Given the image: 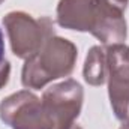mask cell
<instances>
[{
  "mask_svg": "<svg viewBox=\"0 0 129 129\" xmlns=\"http://www.w3.org/2000/svg\"><path fill=\"white\" fill-rule=\"evenodd\" d=\"M108 96L114 116L129 126V47L114 44L105 47Z\"/></svg>",
  "mask_w": 129,
  "mask_h": 129,
  "instance_id": "cell-4",
  "label": "cell"
},
{
  "mask_svg": "<svg viewBox=\"0 0 129 129\" xmlns=\"http://www.w3.org/2000/svg\"><path fill=\"white\" fill-rule=\"evenodd\" d=\"M84 81L90 86H102L107 81V51L104 47L95 45L89 50L83 68Z\"/></svg>",
  "mask_w": 129,
  "mask_h": 129,
  "instance_id": "cell-7",
  "label": "cell"
},
{
  "mask_svg": "<svg viewBox=\"0 0 129 129\" xmlns=\"http://www.w3.org/2000/svg\"><path fill=\"white\" fill-rule=\"evenodd\" d=\"M9 77H11V63L5 60L0 66V90L9 83Z\"/></svg>",
  "mask_w": 129,
  "mask_h": 129,
  "instance_id": "cell-8",
  "label": "cell"
},
{
  "mask_svg": "<svg viewBox=\"0 0 129 129\" xmlns=\"http://www.w3.org/2000/svg\"><path fill=\"white\" fill-rule=\"evenodd\" d=\"M3 2H5V0H0V5H2V3H3Z\"/></svg>",
  "mask_w": 129,
  "mask_h": 129,
  "instance_id": "cell-12",
  "label": "cell"
},
{
  "mask_svg": "<svg viewBox=\"0 0 129 129\" xmlns=\"http://www.w3.org/2000/svg\"><path fill=\"white\" fill-rule=\"evenodd\" d=\"M5 60H6L5 59V41H3V33L0 30V66Z\"/></svg>",
  "mask_w": 129,
  "mask_h": 129,
  "instance_id": "cell-9",
  "label": "cell"
},
{
  "mask_svg": "<svg viewBox=\"0 0 129 129\" xmlns=\"http://www.w3.org/2000/svg\"><path fill=\"white\" fill-rule=\"evenodd\" d=\"M120 129H129V126H125V125H123V126H122Z\"/></svg>",
  "mask_w": 129,
  "mask_h": 129,
  "instance_id": "cell-11",
  "label": "cell"
},
{
  "mask_svg": "<svg viewBox=\"0 0 129 129\" xmlns=\"http://www.w3.org/2000/svg\"><path fill=\"white\" fill-rule=\"evenodd\" d=\"M78 59L74 42L57 35L50 36L41 50L24 60L21 84L24 89L41 90L54 80L69 77Z\"/></svg>",
  "mask_w": 129,
  "mask_h": 129,
  "instance_id": "cell-2",
  "label": "cell"
},
{
  "mask_svg": "<svg viewBox=\"0 0 129 129\" xmlns=\"http://www.w3.org/2000/svg\"><path fill=\"white\" fill-rule=\"evenodd\" d=\"M41 101L54 129H64L78 119L83 108L84 90L78 81L68 78L48 87L42 93Z\"/></svg>",
  "mask_w": 129,
  "mask_h": 129,
  "instance_id": "cell-6",
  "label": "cell"
},
{
  "mask_svg": "<svg viewBox=\"0 0 129 129\" xmlns=\"http://www.w3.org/2000/svg\"><path fill=\"white\" fill-rule=\"evenodd\" d=\"M3 26L8 33L9 45L18 59L27 60L36 54L45 41L56 35L48 17L35 18L24 11H12L5 15Z\"/></svg>",
  "mask_w": 129,
  "mask_h": 129,
  "instance_id": "cell-3",
  "label": "cell"
},
{
  "mask_svg": "<svg viewBox=\"0 0 129 129\" xmlns=\"http://www.w3.org/2000/svg\"><path fill=\"white\" fill-rule=\"evenodd\" d=\"M128 3L129 0H60L56 20L63 29L93 35L105 47L125 44Z\"/></svg>",
  "mask_w": 129,
  "mask_h": 129,
  "instance_id": "cell-1",
  "label": "cell"
},
{
  "mask_svg": "<svg viewBox=\"0 0 129 129\" xmlns=\"http://www.w3.org/2000/svg\"><path fill=\"white\" fill-rule=\"evenodd\" d=\"M64 129H83L80 125H77V123H72L71 126H68V128H64Z\"/></svg>",
  "mask_w": 129,
  "mask_h": 129,
  "instance_id": "cell-10",
  "label": "cell"
},
{
  "mask_svg": "<svg viewBox=\"0 0 129 129\" xmlns=\"http://www.w3.org/2000/svg\"><path fill=\"white\" fill-rule=\"evenodd\" d=\"M0 120L11 129H54L41 98L29 89L12 93L0 102Z\"/></svg>",
  "mask_w": 129,
  "mask_h": 129,
  "instance_id": "cell-5",
  "label": "cell"
}]
</instances>
